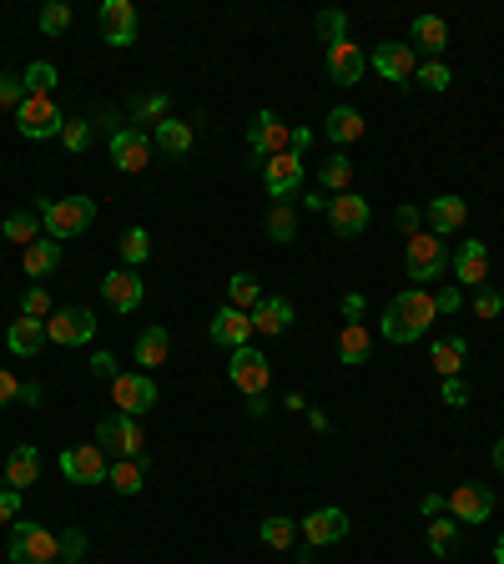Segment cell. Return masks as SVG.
<instances>
[{
    "mask_svg": "<svg viewBox=\"0 0 504 564\" xmlns=\"http://www.w3.org/2000/svg\"><path fill=\"white\" fill-rule=\"evenodd\" d=\"M318 182L338 197V192H348V182H353V162L348 157H328L323 167H318Z\"/></svg>",
    "mask_w": 504,
    "mask_h": 564,
    "instance_id": "42",
    "label": "cell"
},
{
    "mask_svg": "<svg viewBox=\"0 0 504 564\" xmlns=\"http://www.w3.org/2000/svg\"><path fill=\"white\" fill-rule=\"evenodd\" d=\"M363 71H368V56H363L353 41L328 46V76H333L338 86H358V81H363Z\"/></svg>",
    "mask_w": 504,
    "mask_h": 564,
    "instance_id": "22",
    "label": "cell"
},
{
    "mask_svg": "<svg viewBox=\"0 0 504 564\" xmlns=\"http://www.w3.org/2000/svg\"><path fill=\"white\" fill-rule=\"evenodd\" d=\"M137 363H142V368L172 363V333H167V328H147V333L137 338Z\"/></svg>",
    "mask_w": 504,
    "mask_h": 564,
    "instance_id": "31",
    "label": "cell"
},
{
    "mask_svg": "<svg viewBox=\"0 0 504 564\" xmlns=\"http://www.w3.org/2000/svg\"><path fill=\"white\" fill-rule=\"evenodd\" d=\"M464 358H469V343H464V338H434V348H429V363H434L444 378H459Z\"/></svg>",
    "mask_w": 504,
    "mask_h": 564,
    "instance_id": "32",
    "label": "cell"
},
{
    "mask_svg": "<svg viewBox=\"0 0 504 564\" xmlns=\"http://www.w3.org/2000/svg\"><path fill=\"white\" fill-rule=\"evenodd\" d=\"M11 398H21V383H16V378H11L6 368H0V408H6Z\"/></svg>",
    "mask_w": 504,
    "mask_h": 564,
    "instance_id": "57",
    "label": "cell"
},
{
    "mask_svg": "<svg viewBox=\"0 0 504 564\" xmlns=\"http://www.w3.org/2000/svg\"><path fill=\"white\" fill-rule=\"evenodd\" d=\"M298 534H303L313 549L338 544V539H348V514H343V509H313V514L298 524Z\"/></svg>",
    "mask_w": 504,
    "mask_h": 564,
    "instance_id": "20",
    "label": "cell"
},
{
    "mask_svg": "<svg viewBox=\"0 0 504 564\" xmlns=\"http://www.w3.org/2000/svg\"><path fill=\"white\" fill-rule=\"evenodd\" d=\"M56 308H51V298H46V288H26L21 293V318H51Z\"/></svg>",
    "mask_w": 504,
    "mask_h": 564,
    "instance_id": "48",
    "label": "cell"
},
{
    "mask_svg": "<svg viewBox=\"0 0 504 564\" xmlns=\"http://www.w3.org/2000/svg\"><path fill=\"white\" fill-rule=\"evenodd\" d=\"M404 267H409L414 282H439V277L449 272V247H444V237L414 232L409 247H404Z\"/></svg>",
    "mask_w": 504,
    "mask_h": 564,
    "instance_id": "3",
    "label": "cell"
},
{
    "mask_svg": "<svg viewBox=\"0 0 504 564\" xmlns=\"http://www.w3.org/2000/svg\"><path fill=\"white\" fill-rule=\"evenodd\" d=\"M474 313H479V318H499V313H504V298H499L494 288H479V293H474Z\"/></svg>",
    "mask_w": 504,
    "mask_h": 564,
    "instance_id": "51",
    "label": "cell"
},
{
    "mask_svg": "<svg viewBox=\"0 0 504 564\" xmlns=\"http://www.w3.org/2000/svg\"><path fill=\"white\" fill-rule=\"evenodd\" d=\"M328 227L338 232V237H358L363 227H368V217H373V207H368V197H358V192H338L333 202H328Z\"/></svg>",
    "mask_w": 504,
    "mask_h": 564,
    "instance_id": "16",
    "label": "cell"
},
{
    "mask_svg": "<svg viewBox=\"0 0 504 564\" xmlns=\"http://www.w3.org/2000/svg\"><path fill=\"white\" fill-rule=\"evenodd\" d=\"M489 454H494V469L504 474V439H494V449H489Z\"/></svg>",
    "mask_w": 504,
    "mask_h": 564,
    "instance_id": "62",
    "label": "cell"
},
{
    "mask_svg": "<svg viewBox=\"0 0 504 564\" xmlns=\"http://www.w3.org/2000/svg\"><path fill=\"white\" fill-rule=\"evenodd\" d=\"M96 444H101V449H111V454H121V459H142L147 434H142V423H137V418L111 413V418H101V423H96Z\"/></svg>",
    "mask_w": 504,
    "mask_h": 564,
    "instance_id": "6",
    "label": "cell"
},
{
    "mask_svg": "<svg viewBox=\"0 0 504 564\" xmlns=\"http://www.w3.org/2000/svg\"><path fill=\"white\" fill-rule=\"evenodd\" d=\"M464 217H469V207H464V197H434L429 202V212H424V222H429V232L434 237H449V232H459L464 227Z\"/></svg>",
    "mask_w": 504,
    "mask_h": 564,
    "instance_id": "24",
    "label": "cell"
},
{
    "mask_svg": "<svg viewBox=\"0 0 504 564\" xmlns=\"http://www.w3.org/2000/svg\"><path fill=\"white\" fill-rule=\"evenodd\" d=\"M303 207H313V212H328V197H323V192H308V197H303Z\"/></svg>",
    "mask_w": 504,
    "mask_h": 564,
    "instance_id": "61",
    "label": "cell"
},
{
    "mask_svg": "<svg viewBox=\"0 0 504 564\" xmlns=\"http://www.w3.org/2000/svg\"><path fill=\"white\" fill-rule=\"evenodd\" d=\"M247 152L252 157H278V152H293V131H288V121L278 116V111H258L247 121Z\"/></svg>",
    "mask_w": 504,
    "mask_h": 564,
    "instance_id": "5",
    "label": "cell"
},
{
    "mask_svg": "<svg viewBox=\"0 0 504 564\" xmlns=\"http://www.w3.org/2000/svg\"><path fill=\"white\" fill-rule=\"evenodd\" d=\"M444 46H449V26H444V16H414V51H424V56L439 61Z\"/></svg>",
    "mask_w": 504,
    "mask_h": 564,
    "instance_id": "29",
    "label": "cell"
},
{
    "mask_svg": "<svg viewBox=\"0 0 504 564\" xmlns=\"http://www.w3.org/2000/svg\"><path fill=\"white\" fill-rule=\"evenodd\" d=\"M368 348H373V343H368V328H363V323H348L343 338H338V358H343L348 368H358V363H368Z\"/></svg>",
    "mask_w": 504,
    "mask_h": 564,
    "instance_id": "35",
    "label": "cell"
},
{
    "mask_svg": "<svg viewBox=\"0 0 504 564\" xmlns=\"http://www.w3.org/2000/svg\"><path fill=\"white\" fill-rule=\"evenodd\" d=\"M0 232H6V242H21V247H31V242H41V212H11Z\"/></svg>",
    "mask_w": 504,
    "mask_h": 564,
    "instance_id": "37",
    "label": "cell"
},
{
    "mask_svg": "<svg viewBox=\"0 0 504 564\" xmlns=\"http://www.w3.org/2000/svg\"><path fill=\"white\" fill-rule=\"evenodd\" d=\"M323 136H328V141H338V147L358 141V136H363V111H358V106H333V111H328V121H323Z\"/></svg>",
    "mask_w": 504,
    "mask_h": 564,
    "instance_id": "28",
    "label": "cell"
},
{
    "mask_svg": "<svg viewBox=\"0 0 504 564\" xmlns=\"http://www.w3.org/2000/svg\"><path fill=\"white\" fill-rule=\"evenodd\" d=\"M91 136H96L91 116H81V121H66V126H61V147H66V152H86V147H91Z\"/></svg>",
    "mask_w": 504,
    "mask_h": 564,
    "instance_id": "44",
    "label": "cell"
},
{
    "mask_svg": "<svg viewBox=\"0 0 504 564\" xmlns=\"http://www.w3.org/2000/svg\"><path fill=\"white\" fill-rule=\"evenodd\" d=\"M258 303H263V282L252 277V272H232V277H227V308L252 313Z\"/></svg>",
    "mask_w": 504,
    "mask_h": 564,
    "instance_id": "30",
    "label": "cell"
},
{
    "mask_svg": "<svg viewBox=\"0 0 504 564\" xmlns=\"http://www.w3.org/2000/svg\"><path fill=\"white\" fill-rule=\"evenodd\" d=\"M167 116H172V101H167L162 91H147V96L132 101V121H152V126H157V121H167Z\"/></svg>",
    "mask_w": 504,
    "mask_h": 564,
    "instance_id": "41",
    "label": "cell"
},
{
    "mask_svg": "<svg viewBox=\"0 0 504 564\" xmlns=\"http://www.w3.org/2000/svg\"><path fill=\"white\" fill-rule=\"evenodd\" d=\"M439 393H444V403H449V408H464V403H469L464 378H444V388H439Z\"/></svg>",
    "mask_w": 504,
    "mask_h": 564,
    "instance_id": "55",
    "label": "cell"
},
{
    "mask_svg": "<svg viewBox=\"0 0 504 564\" xmlns=\"http://www.w3.org/2000/svg\"><path fill=\"white\" fill-rule=\"evenodd\" d=\"M91 373L106 378V383H116V378H121V373H116V353H96V358H91Z\"/></svg>",
    "mask_w": 504,
    "mask_h": 564,
    "instance_id": "56",
    "label": "cell"
},
{
    "mask_svg": "<svg viewBox=\"0 0 504 564\" xmlns=\"http://www.w3.org/2000/svg\"><path fill=\"white\" fill-rule=\"evenodd\" d=\"M494 559H499V564H504V534H499V539H494Z\"/></svg>",
    "mask_w": 504,
    "mask_h": 564,
    "instance_id": "63",
    "label": "cell"
},
{
    "mask_svg": "<svg viewBox=\"0 0 504 564\" xmlns=\"http://www.w3.org/2000/svg\"><path fill=\"white\" fill-rule=\"evenodd\" d=\"M36 474H41V449L16 444L11 459H6V489H26V484H36Z\"/></svg>",
    "mask_w": 504,
    "mask_h": 564,
    "instance_id": "27",
    "label": "cell"
},
{
    "mask_svg": "<svg viewBox=\"0 0 504 564\" xmlns=\"http://www.w3.org/2000/svg\"><path fill=\"white\" fill-rule=\"evenodd\" d=\"M21 101H26L21 76H0V111H21Z\"/></svg>",
    "mask_w": 504,
    "mask_h": 564,
    "instance_id": "49",
    "label": "cell"
},
{
    "mask_svg": "<svg viewBox=\"0 0 504 564\" xmlns=\"http://www.w3.org/2000/svg\"><path fill=\"white\" fill-rule=\"evenodd\" d=\"M36 212H41V227H46L51 242H71V237L91 232V222H96V202L91 197H61V202L36 197Z\"/></svg>",
    "mask_w": 504,
    "mask_h": 564,
    "instance_id": "2",
    "label": "cell"
},
{
    "mask_svg": "<svg viewBox=\"0 0 504 564\" xmlns=\"http://www.w3.org/2000/svg\"><path fill=\"white\" fill-rule=\"evenodd\" d=\"M16 126H21V136H31V141H51V136H61L66 116L56 111L51 96H26L21 111H16Z\"/></svg>",
    "mask_w": 504,
    "mask_h": 564,
    "instance_id": "9",
    "label": "cell"
},
{
    "mask_svg": "<svg viewBox=\"0 0 504 564\" xmlns=\"http://www.w3.org/2000/svg\"><path fill=\"white\" fill-rule=\"evenodd\" d=\"M227 378H232L247 398H263V393H268V383H273V363H268L258 348H232Z\"/></svg>",
    "mask_w": 504,
    "mask_h": 564,
    "instance_id": "7",
    "label": "cell"
},
{
    "mask_svg": "<svg viewBox=\"0 0 504 564\" xmlns=\"http://www.w3.org/2000/svg\"><path fill=\"white\" fill-rule=\"evenodd\" d=\"M61 474H66L71 484H101V479L111 474L106 449H101V444H71V449L61 454Z\"/></svg>",
    "mask_w": 504,
    "mask_h": 564,
    "instance_id": "13",
    "label": "cell"
},
{
    "mask_svg": "<svg viewBox=\"0 0 504 564\" xmlns=\"http://www.w3.org/2000/svg\"><path fill=\"white\" fill-rule=\"evenodd\" d=\"M11 564H61V539L41 524L16 519L11 529Z\"/></svg>",
    "mask_w": 504,
    "mask_h": 564,
    "instance_id": "4",
    "label": "cell"
},
{
    "mask_svg": "<svg viewBox=\"0 0 504 564\" xmlns=\"http://www.w3.org/2000/svg\"><path fill=\"white\" fill-rule=\"evenodd\" d=\"M111 489L116 494H142V479H147V459H121V464H111Z\"/></svg>",
    "mask_w": 504,
    "mask_h": 564,
    "instance_id": "34",
    "label": "cell"
},
{
    "mask_svg": "<svg viewBox=\"0 0 504 564\" xmlns=\"http://www.w3.org/2000/svg\"><path fill=\"white\" fill-rule=\"evenodd\" d=\"M293 534H298L293 519H283V514L263 519V544H268V549H293Z\"/></svg>",
    "mask_w": 504,
    "mask_h": 564,
    "instance_id": "43",
    "label": "cell"
},
{
    "mask_svg": "<svg viewBox=\"0 0 504 564\" xmlns=\"http://www.w3.org/2000/svg\"><path fill=\"white\" fill-rule=\"evenodd\" d=\"M373 71L384 76V81L409 86V81L419 76V66H414V46H409V41H384V46H373Z\"/></svg>",
    "mask_w": 504,
    "mask_h": 564,
    "instance_id": "17",
    "label": "cell"
},
{
    "mask_svg": "<svg viewBox=\"0 0 504 564\" xmlns=\"http://www.w3.org/2000/svg\"><path fill=\"white\" fill-rule=\"evenodd\" d=\"M207 333H212V343H222V348H247V343H252V313L217 308L212 323H207Z\"/></svg>",
    "mask_w": 504,
    "mask_h": 564,
    "instance_id": "21",
    "label": "cell"
},
{
    "mask_svg": "<svg viewBox=\"0 0 504 564\" xmlns=\"http://www.w3.org/2000/svg\"><path fill=\"white\" fill-rule=\"evenodd\" d=\"M263 182H268V197L273 202H293L298 187H303V157L298 152H278L263 162Z\"/></svg>",
    "mask_w": 504,
    "mask_h": 564,
    "instance_id": "12",
    "label": "cell"
},
{
    "mask_svg": "<svg viewBox=\"0 0 504 564\" xmlns=\"http://www.w3.org/2000/svg\"><path fill=\"white\" fill-rule=\"evenodd\" d=\"M444 509L454 519H464V524H484V519H494V494L484 484H454V494L444 499Z\"/></svg>",
    "mask_w": 504,
    "mask_h": 564,
    "instance_id": "18",
    "label": "cell"
},
{
    "mask_svg": "<svg viewBox=\"0 0 504 564\" xmlns=\"http://www.w3.org/2000/svg\"><path fill=\"white\" fill-rule=\"evenodd\" d=\"M268 237L273 242H293L298 237V207L293 202H273L268 207Z\"/></svg>",
    "mask_w": 504,
    "mask_h": 564,
    "instance_id": "38",
    "label": "cell"
},
{
    "mask_svg": "<svg viewBox=\"0 0 504 564\" xmlns=\"http://www.w3.org/2000/svg\"><path fill=\"white\" fill-rule=\"evenodd\" d=\"M152 136L142 131V126H121L116 136H111V162H116V172H147L152 167Z\"/></svg>",
    "mask_w": 504,
    "mask_h": 564,
    "instance_id": "8",
    "label": "cell"
},
{
    "mask_svg": "<svg viewBox=\"0 0 504 564\" xmlns=\"http://www.w3.org/2000/svg\"><path fill=\"white\" fill-rule=\"evenodd\" d=\"M56 267H61V242L41 237V242L26 247V277H51Z\"/></svg>",
    "mask_w": 504,
    "mask_h": 564,
    "instance_id": "33",
    "label": "cell"
},
{
    "mask_svg": "<svg viewBox=\"0 0 504 564\" xmlns=\"http://www.w3.org/2000/svg\"><path fill=\"white\" fill-rule=\"evenodd\" d=\"M111 403H116V413H126V418H142V413L157 408V383H152L147 373H121V378L111 383Z\"/></svg>",
    "mask_w": 504,
    "mask_h": 564,
    "instance_id": "10",
    "label": "cell"
},
{
    "mask_svg": "<svg viewBox=\"0 0 504 564\" xmlns=\"http://www.w3.org/2000/svg\"><path fill=\"white\" fill-rule=\"evenodd\" d=\"M288 323H293V303L288 298H263L258 308H252V333H263V338L288 333Z\"/></svg>",
    "mask_w": 504,
    "mask_h": 564,
    "instance_id": "25",
    "label": "cell"
},
{
    "mask_svg": "<svg viewBox=\"0 0 504 564\" xmlns=\"http://www.w3.org/2000/svg\"><path fill=\"white\" fill-rule=\"evenodd\" d=\"M414 81H419V86H429V91H449V81H454V76H449V66H444V61H424Z\"/></svg>",
    "mask_w": 504,
    "mask_h": 564,
    "instance_id": "47",
    "label": "cell"
},
{
    "mask_svg": "<svg viewBox=\"0 0 504 564\" xmlns=\"http://www.w3.org/2000/svg\"><path fill=\"white\" fill-rule=\"evenodd\" d=\"M434 323H439V308H434V293H424V288L399 293V298L384 308V318H378V328H384L389 343H419Z\"/></svg>",
    "mask_w": 504,
    "mask_h": 564,
    "instance_id": "1",
    "label": "cell"
},
{
    "mask_svg": "<svg viewBox=\"0 0 504 564\" xmlns=\"http://www.w3.org/2000/svg\"><path fill=\"white\" fill-rule=\"evenodd\" d=\"M454 282H464V288H489V247L484 242H459L454 252Z\"/></svg>",
    "mask_w": 504,
    "mask_h": 564,
    "instance_id": "19",
    "label": "cell"
},
{
    "mask_svg": "<svg viewBox=\"0 0 504 564\" xmlns=\"http://www.w3.org/2000/svg\"><path fill=\"white\" fill-rule=\"evenodd\" d=\"M81 554H86V534L81 529H66L61 534V564H76Z\"/></svg>",
    "mask_w": 504,
    "mask_h": 564,
    "instance_id": "52",
    "label": "cell"
},
{
    "mask_svg": "<svg viewBox=\"0 0 504 564\" xmlns=\"http://www.w3.org/2000/svg\"><path fill=\"white\" fill-rule=\"evenodd\" d=\"M116 247H121V262L132 267V272H137V267H142V262L152 257V237H147V227H126Z\"/></svg>",
    "mask_w": 504,
    "mask_h": 564,
    "instance_id": "36",
    "label": "cell"
},
{
    "mask_svg": "<svg viewBox=\"0 0 504 564\" xmlns=\"http://www.w3.org/2000/svg\"><path fill=\"white\" fill-rule=\"evenodd\" d=\"M46 343H51V338H46V318H16V323L6 328V348H11L16 358H36Z\"/></svg>",
    "mask_w": 504,
    "mask_h": 564,
    "instance_id": "23",
    "label": "cell"
},
{
    "mask_svg": "<svg viewBox=\"0 0 504 564\" xmlns=\"http://www.w3.org/2000/svg\"><path fill=\"white\" fill-rule=\"evenodd\" d=\"M394 222H399V232H409V237H414V232H424V212H419V207H399V212H394Z\"/></svg>",
    "mask_w": 504,
    "mask_h": 564,
    "instance_id": "54",
    "label": "cell"
},
{
    "mask_svg": "<svg viewBox=\"0 0 504 564\" xmlns=\"http://www.w3.org/2000/svg\"><path fill=\"white\" fill-rule=\"evenodd\" d=\"M343 31H348V16H343V11H318V36H323L328 46H338Z\"/></svg>",
    "mask_w": 504,
    "mask_h": 564,
    "instance_id": "46",
    "label": "cell"
},
{
    "mask_svg": "<svg viewBox=\"0 0 504 564\" xmlns=\"http://www.w3.org/2000/svg\"><path fill=\"white\" fill-rule=\"evenodd\" d=\"M343 318H348V323H363V298H358V293L343 298Z\"/></svg>",
    "mask_w": 504,
    "mask_h": 564,
    "instance_id": "58",
    "label": "cell"
},
{
    "mask_svg": "<svg viewBox=\"0 0 504 564\" xmlns=\"http://www.w3.org/2000/svg\"><path fill=\"white\" fill-rule=\"evenodd\" d=\"M21 403L36 408V403H41V383H21Z\"/></svg>",
    "mask_w": 504,
    "mask_h": 564,
    "instance_id": "60",
    "label": "cell"
},
{
    "mask_svg": "<svg viewBox=\"0 0 504 564\" xmlns=\"http://www.w3.org/2000/svg\"><path fill=\"white\" fill-rule=\"evenodd\" d=\"M424 514L439 519V514H444V494H424Z\"/></svg>",
    "mask_w": 504,
    "mask_h": 564,
    "instance_id": "59",
    "label": "cell"
},
{
    "mask_svg": "<svg viewBox=\"0 0 504 564\" xmlns=\"http://www.w3.org/2000/svg\"><path fill=\"white\" fill-rule=\"evenodd\" d=\"M46 36H61L66 26H71V6H66V0H51V6L41 11V21H36Z\"/></svg>",
    "mask_w": 504,
    "mask_h": 564,
    "instance_id": "45",
    "label": "cell"
},
{
    "mask_svg": "<svg viewBox=\"0 0 504 564\" xmlns=\"http://www.w3.org/2000/svg\"><path fill=\"white\" fill-rule=\"evenodd\" d=\"M434 308H439V318H454V313L464 308V293L449 282V288H439V293H434Z\"/></svg>",
    "mask_w": 504,
    "mask_h": 564,
    "instance_id": "50",
    "label": "cell"
},
{
    "mask_svg": "<svg viewBox=\"0 0 504 564\" xmlns=\"http://www.w3.org/2000/svg\"><path fill=\"white\" fill-rule=\"evenodd\" d=\"M454 549H459V529H454V514H449V519H444V514H439V519H429V554L449 559Z\"/></svg>",
    "mask_w": 504,
    "mask_h": 564,
    "instance_id": "39",
    "label": "cell"
},
{
    "mask_svg": "<svg viewBox=\"0 0 504 564\" xmlns=\"http://www.w3.org/2000/svg\"><path fill=\"white\" fill-rule=\"evenodd\" d=\"M152 147L167 152V157H187L192 152V121H177V116L157 121L152 126Z\"/></svg>",
    "mask_w": 504,
    "mask_h": 564,
    "instance_id": "26",
    "label": "cell"
},
{
    "mask_svg": "<svg viewBox=\"0 0 504 564\" xmlns=\"http://www.w3.org/2000/svg\"><path fill=\"white\" fill-rule=\"evenodd\" d=\"M56 81H61V76H56V66H51V61H31V66H26V76H21L26 96H51V91H56Z\"/></svg>",
    "mask_w": 504,
    "mask_h": 564,
    "instance_id": "40",
    "label": "cell"
},
{
    "mask_svg": "<svg viewBox=\"0 0 504 564\" xmlns=\"http://www.w3.org/2000/svg\"><path fill=\"white\" fill-rule=\"evenodd\" d=\"M91 333H96V318L86 308H56L46 318V338L61 348H81V343H91Z\"/></svg>",
    "mask_w": 504,
    "mask_h": 564,
    "instance_id": "15",
    "label": "cell"
},
{
    "mask_svg": "<svg viewBox=\"0 0 504 564\" xmlns=\"http://www.w3.org/2000/svg\"><path fill=\"white\" fill-rule=\"evenodd\" d=\"M101 298H106L111 313H137L142 298H147V282H142L132 267H116V272L101 277Z\"/></svg>",
    "mask_w": 504,
    "mask_h": 564,
    "instance_id": "11",
    "label": "cell"
},
{
    "mask_svg": "<svg viewBox=\"0 0 504 564\" xmlns=\"http://www.w3.org/2000/svg\"><path fill=\"white\" fill-rule=\"evenodd\" d=\"M21 519V489H0V524Z\"/></svg>",
    "mask_w": 504,
    "mask_h": 564,
    "instance_id": "53",
    "label": "cell"
},
{
    "mask_svg": "<svg viewBox=\"0 0 504 564\" xmlns=\"http://www.w3.org/2000/svg\"><path fill=\"white\" fill-rule=\"evenodd\" d=\"M96 26H101V41L106 46H132L137 41V6L132 0H106V6L96 11Z\"/></svg>",
    "mask_w": 504,
    "mask_h": 564,
    "instance_id": "14",
    "label": "cell"
}]
</instances>
